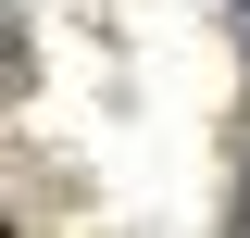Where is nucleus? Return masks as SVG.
Here are the masks:
<instances>
[{
  "label": "nucleus",
  "mask_w": 250,
  "mask_h": 238,
  "mask_svg": "<svg viewBox=\"0 0 250 238\" xmlns=\"http://www.w3.org/2000/svg\"><path fill=\"white\" fill-rule=\"evenodd\" d=\"M238 38H250V25H238Z\"/></svg>",
  "instance_id": "f257e3e1"
}]
</instances>
